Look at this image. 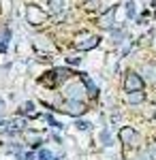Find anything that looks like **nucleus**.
<instances>
[{
	"label": "nucleus",
	"mask_w": 156,
	"mask_h": 160,
	"mask_svg": "<svg viewBox=\"0 0 156 160\" xmlns=\"http://www.w3.org/2000/svg\"><path fill=\"white\" fill-rule=\"evenodd\" d=\"M49 77H41V83L43 86H49V88H54V86H58L60 81H64V79H69L71 77V71L69 68H54L51 73H47Z\"/></svg>",
	"instance_id": "f257e3e1"
},
{
	"label": "nucleus",
	"mask_w": 156,
	"mask_h": 160,
	"mask_svg": "<svg viewBox=\"0 0 156 160\" xmlns=\"http://www.w3.org/2000/svg\"><path fill=\"white\" fill-rule=\"evenodd\" d=\"M77 128H79V130H88L90 124H88V122H77Z\"/></svg>",
	"instance_id": "2eb2a0df"
},
{
	"label": "nucleus",
	"mask_w": 156,
	"mask_h": 160,
	"mask_svg": "<svg viewBox=\"0 0 156 160\" xmlns=\"http://www.w3.org/2000/svg\"><path fill=\"white\" fill-rule=\"evenodd\" d=\"M2 111H4V102L0 100V113H2Z\"/></svg>",
	"instance_id": "dca6fc26"
},
{
	"label": "nucleus",
	"mask_w": 156,
	"mask_h": 160,
	"mask_svg": "<svg viewBox=\"0 0 156 160\" xmlns=\"http://www.w3.org/2000/svg\"><path fill=\"white\" fill-rule=\"evenodd\" d=\"M143 73H145V77H148L152 83H156V66H152V64H145V66H143Z\"/></svg>",
	"instance_id": "9b49d317"
},
{
	"label": "nucleus",
	"mask_w": 156,
	"mask_h": 160,
	"mask_svg": "<svg viewBox=\"0 0 156 160\" xmlns=\"http://www.w3.org/2000/svg\"><path fill=\"white\" fill-rule=\"evenodd\" d=\"M7 43H9V30L4 24H0V51H4Z\"/></svg>",
	"instance_id": "1a4fd4ad"
},
{
	"label": "nucleus",
	"mask_w": 156,
	"mask_h": 160,
	"mask_svg": "<svg viewBox=\"0 0 156 160\" xmlns=\"http://www.w3.org/2000/svg\"><path fill=\"white\" fill-rule=\"evenodd\" d=\"M124 90L126 92H139V90H143V79H141V75L131 71V73H126L124 77Z\"/></svg>",
	"instance_id": "f03ea898"
},
{
	"label": "nucleus",
	"mask_w": 156,
	"mask_h": 160,
	"mask_svg": "<svg viewBox=\"0 0 156 160\" xmlns=\"http://www.w3.org/2000/svg\"><path fill=\"white\" fill-rule=\"evenodd\" d=\"M26 141L30 143V145H39V141H41V135H36V132H26Z\"/></svg>",
	"instance_id": "4468645a"
},
{
	"label": "nucleus",
	"mask_w": 156,
	"mask_h": 160,
	"mask_svg": "<svg viewBox=\"0 0 156 160\" xmlns=\"http://www.w3.org/2000/svg\"><path fill=\"white\" fill-rule=\"evenodd\" d=\"M64 96H66V100H79V102H84V98H86L84 81H81V83H73V86H69L66 90H64Z\"/></svg>",
	"instance_id": "7ed1b4c3"
},
{
	"label": "nucleus",
	"mask_w": 156,
	"mask_h": 160,
	"mask_svg": "<svg viewBox=\"0 0 156 160\" xmlns=\"http://www.w3.org/2000/svg\"><path fill=\"white\" fill-rule=\"evenodd\" d=\"M45 17H47V13L41 11L39 7H34V4L28 7V22H30L32 26H41L43 22H45Z\"/></svg>",
	"instance_id": "423d86ee"
},
{
	"label": "nucleus",
	"mask_w": 156,
	"mask_h": 160,
	"mask_svg": "<svg viewBox=\"0 0 156 160\" xmlns=\"http://www.w3.org/2000/svg\"><path fill=\"white\" fill-rule=\"evenodd\" d=\"M118 137H120V141L124 143V145H133V143L137 141V132H135V128H131V126H124V128H120Z\"/></svg>",
	"instance_id": "0eeeda50"
},
{
	"label": "nucleus",
	"mask_w": 156,
	"mask_h": 160,
	"mask_svg": "<svg viewBox=\"0 0 156 160\" xmlns=\"http://www.w3.org/2000/svg\"><path fill=\"white\" fill-rule=\"evenodd\" d=\"M64 9V0H49V13H60Z\"/></svg>",
	"instance_id": "f8f14e48"
},
{
	"label": "nucleus",
	"mask_w": 156,
	"mask_h": 160,
	"mask_svg": "<svg viewBox=\"0 0 156 160\" xmlns=\"http://www.w3.org/2000/svg\"><path fill=\"white\" fill-rule=\"evenodd\" d=\"M81 81H84V86H88V94H92V96H94V94H96V86L88 79V75H81Z\"/></svg>",
	"instance_id": "ddd939ff"
},
{
	"label": "nucleus",
	"mask_w": 156,
	"mask_h": 160,
	"mask_svg": "<svg viewBox=\"0 0 156 160\" xmlns=\"http://www.w3.org/2000/svg\"><path fill=\"white\" fill-rule=\"evenodd\" d=\"M126 98H128V102H131V105H137V102H143L145 94L141 92V90H139V92H128V96H126Z\"/></svg>",
	"instance_id": "9d476101"
},
{
	"label": "nucleus",
	"mask_w": 156,
	"mask_h": 160,
	"mask_svg": "<svg viewBox=\"0 0 156 160\" xmlns=\"http://www.w3.org/2000/svg\"><path fill=\"white\" fill-rule=\"evenodd\" d=\"M98 41H101V38L94 37V34H84V37L79 34V37H77V41H75V47H77V49L88 51V49H94L96 45H98Z\"/></svg>",
	"instance_id": "20e7f679"
},
{
	"label": "nucleus",
	"mask_w": 156,
	"mask_h": 160,
	"mask_svg": "<svg viewBox=\"0 0 156 160\" xmlns=\"http://www.w3.org/2000/svg\"><path fill=\"white\" fill-rule=\"evenodd\" d=\"M113 15H116V9H109V11L98 19V26L105 28V30H111V28H113Z\"/></svg>",
	"instance_id": "6e6552de"
},
{
	"label": "nucleus",
	"mask_w": 156,
	"mask_h": 160,
	"mask_svg": "<svg viewBox=\"0 0 156 160\" xmlns=\"http://www.w3.org/2000/svg\"><path fill=\"white\" fill-rule=\"evenodd\" d=\"M62 111L64 113H69V115H73V118H77V115H81V113H86V105L84 102H79V100H66L64 105H62Z\"/></svg>",
	"instance_id": "39448f33"
}]
</instances>
